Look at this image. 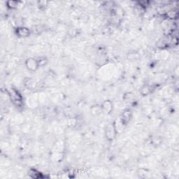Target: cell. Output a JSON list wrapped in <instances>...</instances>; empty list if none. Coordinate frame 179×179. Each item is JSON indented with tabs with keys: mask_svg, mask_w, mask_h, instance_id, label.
Listing matches in <instances>:
<instances>
[{
	"mask_svg": "<svg viewBox=\"0 0 179 179\" xmlns=\"http://www.w3.org/2000/svg\"><path fill=\"white\" fill-rule=\"evenodd\" d=\"M16 32L20 36H27L30 34V31H29L28 29H27L26 28H23V27L17 28Z\"/></svg>",
	"mask_w": 179,
	"mask_h": 179,
	"instance_id": "3957f363",
	"label": "cell"
},
{
	"mask_svg": "<svg viewBox=\"0 0 179 179\" xmlns=\"http://www.w3.org/2000/svg\"><path fill=\"white\" fill-rule=\"evenodd\" d=\"M7 7L10 9H15L17 7V2L14 1H9L7 2Z\"/></svg>",
	"mask_w": 179,
	"mask_h": 179,
	"instance_id": "277c9868",
	"label": "cell"
},
{
	"mask_svg": "<svg viewBox=\"0 0 179 179\" xmlns=\"http://www.w3.org/2000/svg\"><path fill=\"white\" fill-rule=\"evenodd\" d=\"M25 64H26L27 68L32 71H36L38 69V67H39L38 64V61L34 59V58H29L28 60H27Z\"/></svg>",
	"mask_w": 179,
	"mask_h": 179,
	"instance_id": "6da1fadb",
	"label": "cell"
},
{
	"mask_svg": "<svg viewBox=\"0 0 179 179\" xmlns=\"http://www.w3.org/2000/svg\"><path fill=\"white\" fill-rule=\"evenodd\" d=\"M106 137L109 140H112L116 137V128L113 124H109L106 128Z\"/></svg>",
	"mask_w": 179,
	"mask_h": 179,
	"instance_id": "7a4b0ae2",
	"label": "cell"
}]
</instances>
